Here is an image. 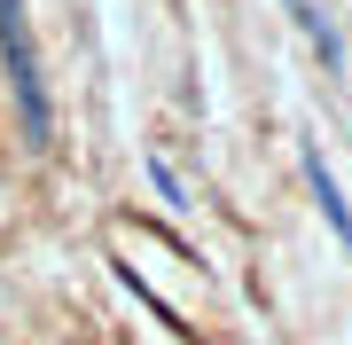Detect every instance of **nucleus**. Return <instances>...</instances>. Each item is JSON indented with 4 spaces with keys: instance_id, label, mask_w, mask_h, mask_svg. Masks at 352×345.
I'll use <instances>...</instances> for the list:
<instances>
[{
    "instance_id": "obj_3",
    "label": "nucleus",
    "mask_w": 352,
    "mask_h": 345,
    "mask_svg": "<svg viewBox=\"0 0 352 345\" xmlns=\"http://www.w3.org/2000/svg\"><path fill=\"white\" fill-rule=\"evenodd\" d=\"M289 16H298V24H305V39L321 48V63L337 71V63H344V39H337V24H329V16L314 8V0H289Z\"/></svg>"
},
{
    "instance_id": "obj_1",
    "label": "nucleus",
    "mask_w": 352,
    "mask_h": 345,
    "mask_svg": "<svg viewBox=\"0 0 352 345\" xmlns=\"http://www.w3.org/2000/svg\"><path fill=\"white\" fill-rule=\"evenodd\" d=\"M0 71H8V94H16L24 149L47 157L55 149V94H47V63H39V39H32L24 0H0Z\"/></svg>"
},
{
    "instance_id": "obj_2",
    "label": "nucleus",
    "mask_w": 352,
    "mask_h": 345,
    "mask_svg": "<svg viewBox=\"0 0 352 345\" xmlns=\"http://www.w3.org/2000/svg\"><path fill=\"white\" fill-rule=\"evenodd\" d=\"M305 189H314V205H321V220H329V228H337V243L352 251V205H344L337 173L321 165V149H305Z\"/></svg>"
}]
</instances>
